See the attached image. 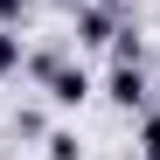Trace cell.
<instances>
[{
  "mask_svg": "<svg viewBox=\"0 0 160 160\" xmlns=\"http://www.w3.org/2000/svg\"><path fill=\"white\" fill-rule=\"evenodd\" d=\"M42 98L56 104V112H84V104L98 98V77H91L84 63L70 56V63H63V70H56V77H49V84H42Z\"/></svg>",
  "mask_w": 160,
  "mask_h": 160,
  "instance_id": "2",
  "label": "cell"
},
{
  "mask_svg": "<svg viewBox=\"0 0 160 160\" xmlns=\"http://www.w3.org/2000/svg\"><path fill=\"white\" fill-rule=\"evenodd\" d=\"M98 7H112V14H132V0H98Z\"/></svg>",
  "mask_w": 160,
  "mask_h": 160,
  "instance_id": "12",
  "label": "cell"
},
{
  "mask_svg": "<svg viewBox=\"0 0 160 160\" xmlns=\"http://www.w3.org/2000/svg\"><path fill=\"white\" fill-rule=\"evenodd\" d=\"M98 91L112 98L118 112H153V77H146V63H112Z\"/></svg>",
  "mask_w": 160,
  "mask_h": 160,
  "instance_id": "1",
  "label": "cell"
},
{
  "mask_svg": "<svg viewBox=\"0 0 160 160\" xmlns=\"http://www.w3.org/2000/svg\"><path fill=\"white\" fill-rule=\"evenodd\" d=\"M28 14H35V0H0V28H21Z\"/></svg>",
  "mask_w": 160,
  "mask_h": 160,
  "instance_id": "10",
  "label": "cell"
},
{
  "mask_svg": "<svg viewBox=\"0 0 160 160\" xmlns=\"http://www.w3.org/2000/svg\"><path fill=\"white\" fill-rule=\"evenodd\" d=\"M118 21H125V14H112V7H98V0H84V7L70 14V42H77V49H112Z\"/></svg>",
  "mask_w": 160,
  "mask_h": 160,
  "instance_id": "3",
  "label": "cell"
},
{
  "mask_svg": "<svg viewBox=\"0 0 160 160\" xmlns=\"http://www.w3.org/2000/svg\"><path fill=\"white\" fill-rule=\"evenodd\" d=\"M42 153H49V160H84V139H77L70 125H49V139H42Z\"/></svg>",
  "mask_w": 160,
  "mask_h": 160,
  "instance_id": "7",
  "label": "cell"
},
{
  "mask_svg": "<svg viewBox=\"0 0 160 160\" xmlns=\"http://www.w3.org/2000/svg\"><path fill=\"white\" fill-rule=\"evenodd\" d=\"M7 139H28V146H42V139H49V118H42V104H21V112L7 118Z\"/></svg>",
  "mask_w": 160,
  "mask_h": 160,
  "instance_id": "6",
  "label": "cell"
},
{
  "mask_svg": "<svg viewBox=\"0 0 160 160\" xmlns=\"http://www.w3.org/2000/svg\"><path fill=\"white\" fill-rule=\"evenodd\" d=\"M49 7H56V14H77V7H84V0H49Z\"/></svg>",
  "mask_w": 160,
  "mask_h": 160,
  "instance_id": "11",
  "label": "cell"
},
{
  "mask_svg": "<svg viewBox=\"0 0 160 160\" xmlns=\"http://www.w3.org/2000/svg\"><path fill=\"white\" fill-rule=\"evenodd\" d=\"M21 63H28L21 35H14V28H0V77H21Z\"/></svg>",
  "mask_w": 160,
  "mask_h": 160,
  "instance_id": "8",
  "label": "cell"
},
{
  "mask_svg": "<svg viewBox=\"0 0 160 160\" xmlns=\"http://www.w3.org/2000/svg\"><path fill=\"white\" fill-rule=\"evenodd\" d=\"M139 160H160V112H139Z\"/></svg>",
  "mask_w": 160,
  "mask_h": 160,
  "instance_id": "9",
  "label": "cell"
},
{
  "mask_svg": "<svg viewBox=\"0 0 160 160\" xmlns=\"http://www.w3.org/2000/svg\"><path fill=\"white\" fill-rule=\"evenodd\" d=\"M63 63H70V49H56V42H49V49H28V63H21V77H28V84L42 91V84H49V77H56Z\"/></svg>",
  "mask_w": 160,
  "mask_h": 160,
  "instance_id": "5",
  "label": "cell"
},
{
  "mask_svg": "<svg viewBox=\"0 0 160 160\" xmlns=\"http://www.w3.org/2000/svg\"><path fill=\"white\" fill-rule=\"evenodd\" d=\"M104 56H112V63H146V35H139V21H118V35H112V49H104Z\"/></svg>",
  "mask_w": 160,
  "mask_h": 160,
  "instance_id": "4",
  "label": "cell"
}]
</instances>
